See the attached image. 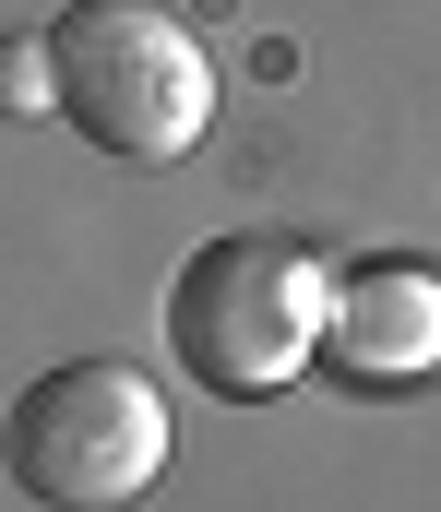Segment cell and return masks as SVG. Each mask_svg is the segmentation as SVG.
<instances>
[{"label":"cell","mask_w":441,"mask_h":512,"mask_svg":"<svg viewBox=\"0 0 441 512\" xmlns=\"http://www.w3.org/2000/svg\"><path fill=\"white\" fill-rule=\"evenodd\" d=\"M322 310H334V274L298 239L263 227H227L167 274V358L215 405H275V393L322 358Z\"/></svg>","instance_id":"1"},{"label":"cell","mask_w":441,"mask_h":512,"mask_svg":"<svg viewBox=\"0 0 441 512\" xmlns=\"http://www.w3.org/2000/svg\"><path fill=\"white\" fill-rule=\"evenodd\" d=\"M48 60H60V120L96 155L167 167V155H191L215 131V60L155 0H72L48 24Z\"/></svg>","instance_id":"2"},{"label":"cell","mask_w":441,"mask_h":512,"mask_svg":"<svg viewBox=\"0 0 441 512\" xmlns=\"http://www.w3.org/2000/svg\"><path fill=\"white\" fill-rule=\"evenodd\" d=\"M0 465L36 512H132L167 477V393L132 358H60L12 393Z\"/></svg>","instance_id":"3"},{"label":"cell","mask_w":441,"mask_h":512,"mask_svg":"<svg viewBox=\"0 0 441 512\" xmlns=\"http://www.w3.org/2000/svg\"><path fill=\"white\" fill-rule=\"evenodd\" d=\"M322 370L346 393H418L441 370V274L406 262V251L346 262L334 310H322Z\"/></svg>","instance_id":"4"},{"label":"cell","mask_w":441,"mask_h":512,"mask_svg":"<svg viewBox=\"0 0 441 512\" xmlns=\"http://www.w3.org/2000/svg\"><path fill=\"white\" fill-rule=\"evenodd\" d=\"M36 108H60V60L48 36H0V120H36Z\"/></svg>","instance_id":"5"}]
</instances>
